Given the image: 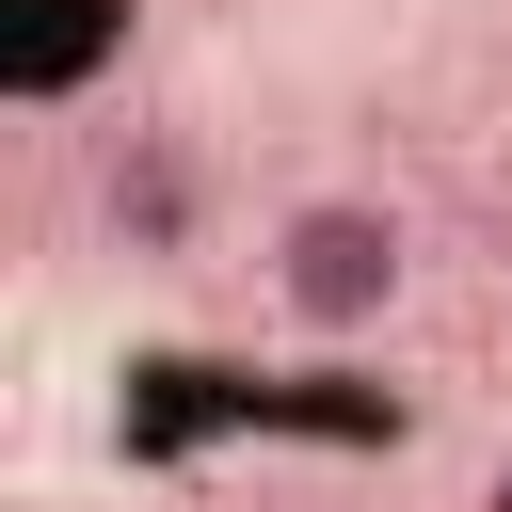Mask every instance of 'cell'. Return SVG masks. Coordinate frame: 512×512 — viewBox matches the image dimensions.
I'll return each instance as SVG.
<instances>
[{"label":"cell","instance_id":"cell-1","mask_svg":"<svg viewBox=\"0 0 512 512\" xmlns=\"http://www.w3.org/2000/svg\"><path fill=\"white\" fill-rule=\"evenodd\" d=\"M400 288H416V224H400L384 192H304V208L272 224V304H288L304 336H384Z\"/></svg>","mask_w":512,"mask_h":512},{"label":"cell","instance_id":"cell-2","mask_svg":"<svg viewBox=\"0 0 512 512\" xmlns=\"http://www.w3.org/2000/svg\"><path fill=\"white\" fill-rule=\"evenodd\" d=\"M128 48V0H0V96H80L96 64Z\"/></svg>","mask_w":512,"mask_h":512},{"label":"cell","instance_id":"cell-3","mask_svg":"<svg viewBox=\"0 0 512 512\" xmlns=\"http://www.w3.org/2000/svg\"><path fill=\"white\" fill-rule=\"evenodd\" d=\"M96 208H112V240H128V256H176V240H192V160H176L160 128H128V144H112V176H96Z\"/></svg>","mask_w":512,"mask_h":512},{"label":"cell","instance_id":"cell-4","mask_svg":"<svg viewBox=\"0 0 512 512\" xmlns=\"http://www.w3.org/2000/svg\"><path fill=\"white\" fill-rule=\"evenodd\" d=\"M496 512H512V464H496Z\"/></svg>","mask_w":512,"mask_h":512}]
</instances>
